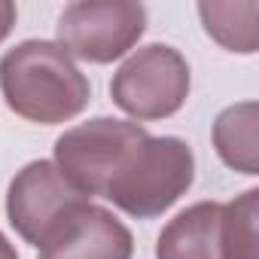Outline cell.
<instances>
[{
  "mask_svg": "<svg viewBox=\"0 0 259 259\" xmlns=\"http://www.w3.org/2000/svg\"><path fill=\"white\" fill-rule=\"evenodd\" d=\"M147 31V7L79 0L58 16V46L89 64H110L122 58Z\"/></svg>",
  "mask_w": 259,
  "mask_h": 259,
  "instance_id": "cell-5",
  "label": "cell"
},
{
  "mask_svg": "<svg viewBox=\"0 0 259 259\" xmlns=\"http://www.w3.org/2000/svg\"><path fill=\"white\" fill-rule=\"evenodd\" d=\"M89 204L52 162H31L25 165L7 192V217L10 226L37 250L82 207Z\"/></svg>",
  "mask_w": 259,
  "mask_h": 259,
  "instance_id": "cell-6",
  "label": "cell"
},
{
  "mask_svg": "<svg viewBox=\"0 0 259 259\" xmlns=\"http://www.w3.org/2000/svg\"><path fill=\"white\" fill-rule=\"evenodd\" d=\"M16 7L10 4V0H0V43H4L10 37V31L16 28Z\"/></svg>",
  "mask_w": 259,
  "mask_h": 259,
  "instance_id": "cell-12",
  "label": "cell"
},
{
  "mask_svg": "<svg viewBox=\"0 0 259 259\" xmlns=\"http://www.w3.org/2000/svg\"><path fill=\"white\" fill-rule=\"evenodd\" d=\"M213 147L229 168H235L247 177L259 174V165H256V104L253 101L235 104L217 116Z\"/></svg>",
  "mask_w": 259,
  "mask_h": 259,
  "instance_id": "cell-9",
  "label": "cell"
},
{
  "mask_svg": "<svg viewBox=\"0 0 259 259\" xmlns=\"http://www.w3.org/2000/svg\"><path fill=\"white\" fill-rule=\"evenodd\" d=\"M195 180V156L180 138L144 135L119 162L101 198L135 220L162 217L180 201Z\"/></svg>",
  "mask_w": 259,
  "mask_h": 259,
  "instance_id": "cell-2",
  "label": "cell"
},
{
  "mask_svg": "<svg viewBox=\"0 0 259 259\" xmlns=\"http://www.w3.org/2000/svg\"><path fill=\"white\" fill-rule=\"evenodd\" d=\"M0 92L13 113L37 125L67 122L92 101L85 73L49 40H25L0 58Z\"/></svg>",
  "mask_w": 259,
  "mask_h": 259,
  "instance_id": "cell-1",
  "label": "cell"
},
{
  "mask_svg": "<svg viewBox=\"0 0 259 259\" xmlns=\"http://www.w3.org/2000/svg\"><path fill=\"white\" fill-rule=\"evenodd\" d=\"M156 259H229L223 204L198 201L180 210L156 241Z\"/></svg>",
  "mask_w": 259,
  "mask_h": 259,
  "instance_id": "cell-8",
  "label": "cell"
},
{
  "mask_svg": "<svg viewBox=\"0 0 259 259\" xmlns=\"http://www.w3.org/2000/svg\"><path fill=\"white\" fill-rule=\"evenodd\" d=\"M0 259H19V253H16V247L10 244V238L0 232Z\"/></svg>",
  "mask_w": 259,
  "mask_h": 259,
  "instance_id": "cell-13",
  "label": "cell"
},
{
  "mask_svg": "<svg viewBox=\"0 0 259 259\" xmlns=\"http://www.w3.org/2000/svg\"><path fill=\"white\" fill-rule=\"evenodd\" d=\"M110 98L138 122L168 119L189 98V64L174 46L150 43L116 70Z\"/></svg>",
  "mask_w": 259,
  "mask_h": 259,
  "instance_id": "cell-3",
  "label": "cell"
},
{
  "mask_svg": "<svg viewBox=\"0 0 259 259\" xmlns=\"http://www.w3.org/2000/svg\"><path fill=\"white\" fill-rule=\"evenodd\" d=\"M256 217H259L256 189H247L235 201L223 204V232L229 259H256Z\"/></svg>",
  "mask_w": 259,
  "mask_h": 259,
  "instance_id": "cell-11",
  "label": "cell"
},
{
  "mask_svg": "<svg viewBox=\"0 0 259 259\" xmlns=\"http://www.w3.org/2000/svg\"><path fill=\"white\" fill-rule=\"evenodd\" d=\"M198 16L204 31L229 52L253 55L256 52V19L259 4H198Z\"/></svg>",
  "mask_w": 259,
  "mask_h": 259,
  "instance_id": "cell-10",
  "label": "cell"
},
{
  "mask_svg": "<svg viewBox=\"0 0 259 259\" xmlns=\"http://www.w3.org/2000/svg\"><path fill=\"white\" fill-rule=\"evenodd\" d=\"M144 135L147 132L138 122L110 119V116L89 119L76 128H67L55 141V162L52 165L61 171V177L79 195H85V198L104 195L119 162Z\"/></svg>",
  "mask_w": 259,
  "mask_h": 259,
  "instance_id": "cell-4",
  "label": "cell"
},
{
  "mask_svg": "<svg viewBox=\"0 0 259 259\" xmlns=\"http://www.w3.org/2000/svg\"><path fill=\"white\" fill-rule=\"evenodd\" d=\"M135 238L107 207L82 204L43 247L37 259H132Z\"/></svg>",
  "mask_w": 259,
  "mask_h": 259,
  "instance_id": "cell-7",
  "label": "cell"
}]
</instances>
